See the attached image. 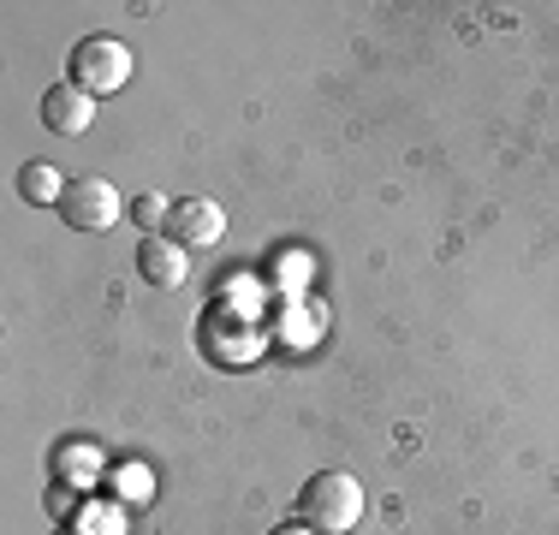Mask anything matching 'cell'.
Wrapping results in <instances>:
<instances>
[{
	"mask_svg": "<svg viewBox=\"0 0 559 535\" xmlns=\"http://www.w3.org/2000/svg\"><path fill=\"white\" fill-rule=\"evenodd\" d=\"M364 482L345 471H322L298 488V524H310L316 535H352L364 524Z\"/></svg>",
	"mask_w": 559,
	"mask_h": 535,
	"instance_id": "obj_1",
	"label": "cell"
},
{
	"mask_svg": "<svg viewBox=\"0 0 559 535\" xmlns=\"http://www.w3.org/2000/svg\"><path fill=\"white\" fill-rule=\"evenodd\" d=\"M274 535H316V530H310V524H280Z\"/></svg>",
	"mask_w": 559,
	"mask_h": 535,
	"instance_id": "obj_9",
	"label": "cell"
},
{
	"mask_svg": "<svg viewBox=\"0 0 559 535\" xmlns=\"http://www.w3.org/2000/svg\"><path fill=\"white\" fill-rule=\"evenodd\" d=\"M131 221L143 226V238L167 233V221H173V197H162V191H143L138 203H131Z\"/></svg>",
	"mask_w": 559,
	"mask_h": 535,
	"instance_id": "obj_7",
	"label": "cell"
},
{
	"mask_svg": "<svg viewBox=\"0 0 559 535\" xmlns=\"http://www.w3.org/2000/svg\"><path fill=\"white\" fill-rule=\"evenodd\" d=\"M19 191L31 197V203H55V209H60L66 185H60V173H55V167H24V173H19Z\"/></svg>",
	"mask_w": 559,
	"mask_h": 535,
	"instance_id": "obj_8",
	"label": "cell"
},
{
	"mask_svg": "<svg viewBox=\"0 0 559 535\" xmlns=\"http://www.w3.org/2000/svg\"><path fill=\"white\" fill-rule=\"evenodd\" d=\"M138 268H143V280H150V286H185L191 257H185L179 238L155 233V238H143V245H138Z\"/></svg>",
	"mask_w": 559,
	"mask_h": 535,
	"instance_id": "obj_6",
	"label": "cell"
},
{
	"mask_svg": "<svg viewBox=\"0 0 559 535\" xmlns=\"http://www.w3.org/2000/svg\"><path fill=\"white\" fill-rule=\"evenodd\" d=\"M66 72H72V84L90 90V96H114V90L131 84V48L114 43V36H84V43L72 48V60H66Z\"/></svg>",
	"mask_w": 559,
	"mask_h": 535,
	"instance_id": "obj_2",
	"label": "cell"
},
{
	"mask_svg": "<svg viewBox=\"0 0 559 535\" xmlns=\"http://www.w3.org/2000/svg\"><path fill=\"white\" fill-rule=\"evenodd\" d=\"M221 233H226V214H221V203H209V197H179V203H173L167 238H179L185 250L221 245Z\"/></svg>",
	"mask_w": 559,
	"mask_h": 535,
	"instance_id": "obj_4",
	"label": "cell"
},
{
	"mask_svg": "<svg viewBox=\"0 0 559 535\" xmlns=\"http://www.w3.org/2000/svg\"><path fill=\"white\" fill-rule=\"evenodd\" d=\"M119 214H126V197L108 179H72L60 197V221L72 233H108V226H119Z\"/></svg>",
	"mask_w": 559,
	"mask_h": 535,
	"instance_id": "obj_3",
	"label": "cell"
},
{
	"mask_svg": "<svg viewBox=\"0 0 559 535\" xmlns=\"http://www.w3.org/2000/svg\"><path fill=\"white\" fill-rule=\"evenodd\" d=\"M90 119H96V96H90V90H78L72 78H66V84H55V90L43 96V126L60 131V138H84Z\"/></svg>",
	"mask_w": 559,
	"mask_h": 535,
	"instance_id": "obj_5",
	"label": "cell"
}]
</instances>
